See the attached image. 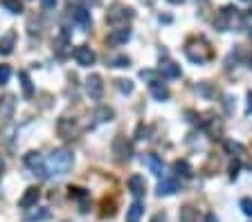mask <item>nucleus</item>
<instances>
[{
    "instance_id": "1",
    "label": "nucleus",
    "mask_w": 252,
    "mask_h": 222,
    "mask_svg": "<svg viewBox=\"0 0 252 222\" xmlns=\"http://www.w3.org/2000/svg\"><path fill=\"white\" fill-rule=\"evenodd\" d=\"M72 164H75V157H72V153L68 148H56V150L50 153L48 162H45V169H48V175L61 177V175H65L72 169Z\"/></svg>"
},
{
    "instance_id": "2",
    "label": "nucleus",
    "mask_w": 252,
    "mask_h": 222,
    "mask_svg": "<svg viewBox=\"0 0 252 222\" xmlns=\"http://www.w3.org/2000/svg\"><path fill=\"white\" fill-rule=\"evenodd\" d=\"M185 54L192 63H207L214 58V49L209 48V43L205 38H189L185 45Z\"/></svg>"
},
{
    "instance_id": "3",
    "label": "nucleus",
    "mask_w": 252,
    "mask_h": 222,
    "mask_svg": "<svg viewBox=\"0 0 252 222\" xmlns=\"http://www.w3.org/2000/svg\"><path fill=\"white\" fill-rule=\"evenodd\" d=\"M236 23H239V9L234 5H225L214 18V27L219 32H230V29H234Z\"/></svg>"
},
{
    "instance_id": "4",
    "label": "nucleus",
    "mask_w": 252,
    "mask_h": 222,
    "mask_svg": "<svg viewBox=\"0 0 252 222\" xmlns=\"http://www.w3.org/2000/svg\"><path fill=\"white\" fill-rule=\"evenodd\" d=\"M56 132H59L61 139H65V142H72V139L79 137V123H77V119L61 117L59 123H56Z\"/></svg>"
},
{
    "instance_id": "5",
    "label": "nucleus",
    "mask_w": 252,
    "mask_h": 222,
    "mask_svg": "<svg viewBox=\"0 0 252 222\" xmlns=\"http://www.w3.org/2000/svg\"><path fill=\"white\" fill-rule=\"evenodd\" d=\"M133 18V9L129 7H122V5H115L113 9L106 14V23L108 25H117V27H124L126 23Z\"/></svg>"
},
{
    "instance_id": "6",
    "label": "nucleus",
    "mask_w": 252,
    "mask_h": 222,
    "mask_svg": "<svg viewBox=\"0 0 252 222\" xmlns=\"http://www.w3.org/2000/svg\"><path fill=\"white\" fill-rule=\"evenodd\" d=\"M113 155L117 162H129L131 155H133V146H131V142L124 135H117L113 139Z\"/></svg>"
},
{
    "instance_id": "7",
    "label": "nucleus",
    "mask_w": 252,
    "mask_h": 222,
    "mask_svg": "<svg viewBox=\"0 0 252 222\" xmlns=\"http://www.w3.org/2000/svg\"><path fill=\"white\" fill-rule=\"evenodd\" d=\"M72 56H75V61L81 65V68H90V65H95V61H97V54L92 52L88 45H79V48H75Z\"/></svg>"
},
{
    "instance_id": "8",
    "label": "nucleus",
    "mask_w": 252,
    "mask_h": 222,
    "mask_svg": "<svg viewBox=\"0 0 252 222\" xmlns=\"http://www.w3.org/2000/svg\"><path fill=\"white\" fill-rule=\"evenodd\" d=\"M86 92H88V97L95 101H99L104 97V81L99 74H90L86 79Z\"/></svg>"
},
{
    "instance_id": "9",
    "label": "nucleus",
    "mask_w": 252,
    "mask_h": 222,
    "mask_svg": "<svg viewBox=\"0 0 252 222\" xmlns=\"http://www.w3.org/2000/svg\"><path fill=\"white\" fill-rule=\"evenodd\" d=\"M25 164L29 166V169L34 171V175H38V177H45V175H48V169H45L43 157H41L36 150H29V153L25 155Z\"/></svg>"
},
{
    "instance_id": "10",
    "label": "nucleus",
    "mask_w": 252,
    "mask_h": 222,
    "mask_svg": "<svg viewBox=\"0 0 252 222\" xmlns=\"http://www.w3.org/2000/svg\"><path fill=\"white\" fill-rule=\"evenodd\" d=\"M70 14H72V21H75V23H79L81 27H90V25H92L90 11H88L86 7H81V5L70 7Z\"/></svg>"
},
{
    "instance_id": "11",
    "label": "nucleus",
    "mask_w": 252,
    "mask_h": 222,
    "mask_svg": "<svg viewBox=\"0 0 252 222\" xmlns=\"http://www.w3.org/2000/svg\"><path fill=\"white\" fill-rule=\"evenodd\" d=\"M38 197H41V191H38L36 186H29V189H25L21 200H18V206H21V209H32V206H36Z\"/></svg>"
},
{
    "instance_id": "12",
    "label": "nucleus",
    "mask_w": 252,
    "mask_h": 222,
    "mask_svg": "<svg viewBox=\"0 0 252 222\" xmlns=\"http://www.w3.org/2000/svg\"><path fill=\"white\" fill-rule=\"evenodd\" d=\"M131 41V29L126 25L124 27H117L113 32L108 34V45H124V43Z\"/></svg>"
},
{
    "instance_id": "13",
    "label": "nucleus",
    "mask_w": 252,
    "mask_h": 222,
    "mask_svg": "<svg viewBox=\"0 0 252 222\" xmlns=\"http://www.w3.org/2000/svg\"><path fill=\"white\" fill-rule=\"evenodd\" d=\"M142 162H144L146 166H149V171L153 175H158V177H162V173H165V164H162V159L158 157V155L153 153H146L144 157H142Z\"/></svg>"
},
{
    "instance_id": "14",
    "label": "nucleus",
    "mask_w": 252,
    "mask_h": 222,
    "mask_svg": "<svg viewBox=\"0 0 252 222\" xmlns=\"http://www.w3.org/2000/svg\"><path fill=\"white\" fill-rule=\"evenodd\" d=\"M14 108H16V97H14V95H5L2 99H0V117L11 119V115H14Z\"/></svg>"
},
{
    "instance_id": "15",
    "label": "nucleus",
    "mask_w": 252,
    "mask_h": 222,
    "mask_svg": "<svg viewBox=\"0 0 252 222\" xmlns=\"http://www.w3.org/2000/svg\"><path fill=\"white\" fill-rule=\"evenodd\" d=\"M129 191L133 193L135 197H142L144 196V191H146V182L142 175H131V180H129Z\"/></svg>"
},
{
    "instance_id": "16",
    "label": "nucleus",
    "mask_w": 252,
    "mask_h": 222,
    "mask_svg": "<svg viewBox=\"0 0 252 222\" xmlns=\"http://www.w3.org/2000/svg\"><path fill=\"white\" fill-rule=\"evenodd\" d=\"M169 95H171V92H169V88H167L160 79L151 83V97H153L156 101H167V99H169Z\"/></svg>"
},
{
    "instance_id": "17",
    "label": "nucleus",
    "mask_w": 252,
    "mask_h": 222,
    "mask_svg": "<svg viewBox=\"0 0 252 222\" xmlns=\"http://www.w3.org/2000/svg\"><path fill=\"white\" fill-rule=\"evenodd\" d=\"M178 191V182L173 177H162L158 184V196H173Z\"/></svg>"
},
{
    "instance_id": "18",
    "label": "nucleus",
    "mask_w": 252,
    "mask_h": 222,
    "mask_svg": "<svg viewBox=\"0 0 252 222\" xmlns=\"http://www.w3.org/2000/svg\"><path fill=\"white\" fill-rule=\"evenodd\" d=\"M14 43H16V32L9 29L5 36H0V54H11L14 52Z\"/></svg>"
},
{
    "instance_id": "19",
    "label": "nucleus",
    "mask_w": 252,
    "mask_h": 222,
    "mask_svg": "<svg viewBox=\"0 0 252 222\" xmlns=\"http://www.w3.org/2000/svg\"><path fill=\"white\" fill-rule=\"evenodd\" d=\"M160 74L167 79H178L180 76V65H176L173 61H162L160 63Z\"/></svg>"
},
{
    "instance_id": "20",
    "label": "nucleus",
    "mask_w": 252,
    "mask_h": 222,
    "mask_svg": "<svg viewBox=\"0 0 252 222\" xmlns=\"http://www.w3.org/2000/svg\"><path fill=\"white\" fill-rule=\"evenodd\" d=\"M92 117H95L97 123H106V122H113L115 119V110L113 108H108V106H102V108H97Z\"/></svg>"
},
{
    "instance_id": "21",
    "label": "nucleus",
    "mask_w": 252,
    "mask_h": 222,
    "mask_svg": "<svg viewBox=\"0 0 252 222\" xmlns=\"http://www.w3.org/2000/svg\"><path fill=\"white\" fill-rule=\"evenodd\" d=\"M142 213H144V204L140 200H135L133 204L129 206V213H126V218H129V222H138L140 218H142Z\"/></svg>"
},
{
    "instance_id": "22",
    "label": "nucleus",
    "mask_w": 252,
    "mask_h": 222,
    "mask_svg": "<svg viewBox=\"0 0 252 222\" xmlns=\"http://www.w3.org/2000/svg\"><path fill=\"white\" fill-rule=\"evenodd\" d=\"M180 222H198V211L192 204H185L180 209Z\"/></svg>"
},
{
    "instance_id": "23",
    "label": "nucleus",
    "mask_w": 252,
    "mask_h": 222,
    "mask_svg": "<svg viewBox=\"0 0 252 222\" xmlns=\"http://www.w3.org/2000/svg\"><path fill=\"white\" fill-rule=\"evenodd\" d=\"M173 171H176L180 177H192L194 175V169L189 166V162H185V159H178L176 164H173Z\"/></svg>"
},
{
    "instance_id": "24",
    "label": "nucleus",
    "mask_w": 252,
    "mask_h": 222,
    "mask_svg": "<svg viewBox=\"0 0 252 222\" xmlns=\"http://www.w3.org/2000/svg\"><path fill=\"white\" fill-rule=\"evenodd\" d=\"M0 2H2V7H5L9 14H23L21 0H0Z\"/></svg>"
},
{
    "instance_id": "25",
    "label": "nucleus",
    "mask_w": 252,
    "mask_h": 222,
    "mask_svg": "<svg viewBox=\"0 0 252 222\" xmlns=\"http://www.w3.org/2000/svg\"><path fill=\"white\" fill-rule=\"evenodd\" d=\"M18 76H21V81H23V92H25V97H32L34 95V88H32V79H29V74L21 72Z\"/></svg>"
},
{
    "instance_id": "26",
    "label": "nucleus",
    "mask_w": 252,
    "mask_h": 222,
    "mask_svg": "<svg viewBox=\"0 0 252 222\" xmlns=\"http://www.w3.org/2000/svg\"><path fill=\"white\" fill-rule=\"evenodd\" d=\"M108 65H111V68H129L131 58L129 56H113L111 61H108Z\"/></svg>"
},
{
    "instance_id": "27",
    "label": "nucleus",
    "mask_w": 252,
    "mask_h": 222,
    "mask_svg": "<svg viewBox=\"0 0 252 222\" xmlns=\"http://www.w3.org/2000/svg\"><path fill=\"white\" fill-rule=\"evenodd\" d=\"M70 197H75V200H86L88 197V191L86 189H79V186H70Z\"/></svg>"
},
{
    "instance_id": "28",
    "label": "nucleus",
    "mask_w": 252,
    "mask_h": 222,
    "mask_svg": "<svg viewBox=\"0 0 252 222\" xmlns=\"http://www.w3.org/2000/svg\"><path fill=\"white\" fill-rule=\"evenodd\" d=\"M45 218H50V211H48V209H36V211H32L29 216H27V220L34 222V220H45Z\"/></svg>"
},
{
    "instance_id": "29",
    "label": "nucleus",
    "mask_w": 252,
    "mask_h": 222,
    "mask_svg": "<svg viewBox=\"0 0 252 222\" xmlns=\"http://www.w3.org/2000/svg\"><path fill=\"white\" fill-rule=\"evenodd\" d=\"M117 88H119V92H124V95H131V92H133V83H131L129 79H119Z\"/></svg>"
},
{
    "instance_id": "30",
    "label": "nucleus",
    "mask_w": 252,
    "mask_h": 222,
    "mask_svg": "<svg viewBox=\"0 0 252 222\" xmlns=\"http://www.w3.org/2000/svg\"><path fill=\"white\" fill-rule=\"evenodd\" d=\"M225 150H227V153H236V155H241L243 150H246V148H243L239 142H225Z\"/></svg>"
},
{
    "instance_id": "31",
    "label": "nucleus",
    "mask_w": 252,
    "mask_h": 222,
    "mask_svg": "<svg viewBox=\"0 0 252 222\" xmlns=\"http://www.w3.org/2000/svg\"><path fill=\"white\" fill-rule=\"evenodd\" d=\"M239 206H241V211L246 213V216H252V197H243V200L239 202Z\"/></svg>"
},
{
    "instance_id": "32",
    "label": "nucleus",
    "mask_w": 252,
    "mask_h": 222,
    "mask_svg": "<svg viewBox=\"0 0 252 222\" xmlns=\"http://www.w3.org/2000/svg\"><path fill=\"white\" fill-rule=\"evenodd\" d=\"M9 76H11V68H9V65H0V85L7 83V81H9Z\"/></svg>"
},
{
    "instance_id": "33",
    "label": "nucleus",
    "mask_w": 252,
    "mask_h": 222,
    "mask_svg": "<svg viewBox=\"0 0 252 222\" xmlns=\"http://www.w3.org/2000/svg\"><path fill=\"white\" fill-rule=\"evenodd\" d=\"M239 171H241V162L234 159V162L230 164V180H236V177H239Z\"/></svg>"
},
{
    "instance_id": "34",
    "label": "nucleus",
    "mask_w": 252,
    "mask_h": 222,
    "mask_svg": "<svg viewBox=\"0 0 252 222\" xmlns=\"http://www.w3.org/2000/svg\"><path fill=\"white\" fill-rule=\"evenodd\" d=\"M102 216H104V218H111V216H115V204H113V202L104 200V211H102Z\"/></svg>"
},
{
    "instance_id": "35",
    "label": "nucleus",
    "mask_w": 252,
    "mask_h": 222,
    "mask_svg": "<svg viewBox=\"0 0 252 222\" xmlns=\"http://www.w3.org/2000/svg\"><path fill=\"white\" fill-rule=\"evenodd\" d=\"M140 76H142L144 81H149V83L158 81V74H156V72H151V70H142V72H140Z\"/></svg>"
},
{
    "instance_id": "36",
    "label": "nucleus",
    "mask_w": 252,
    "mask_h": 222,
    "mask_svg": "<svg viewBox=\"0 0 252 222\" xmlns=\"http://www.w3.org/2000/svg\"><path fill=\"white\" fill-rule=\"evenodd\" d=\"M135 135H138V139H146V135H149V128L140 123V126H138V132H135Z\"/></svg>"
},
{
    "instance_id": "37",
    "label": "nucleus",
    "mask_w": 252,
    "mask_h": 222,
    "mask_svg": "<svg viewBox=\"0 0 252 222\" xmlns=\"http://www.w3.org/2000/svg\"><path fill=\"white\" fill-rule=\"evenodd\" d=\"M41 5H43L45 9H54V5H56V0H41Z\"/></svg>"
},
{
    "instance_id": "38",
    "label": "nucleus",
    "mask_w": 252,
    "mask_h": 222,
    "mask_svg": "<svg viewBox=\"0 0 252 222\" xmlns=\"http://www.w3.org/2000/svg\"><path fill=\"white\" fill-rule=\"evenodd\" d=\"M151 222H167V216H165V213H156Z\"/></svg>"
},
{
    "instance_id": "39",
    "label": "nucleus",
    "mask_w": 252,
    "mask_h": 222,
    "mask_svg": "<svg viewBox=\"0 0 252 222\" xmlns=\"http://www.w3.org/2000/svg\"><path fill=\"white\" fill-rule=\"evenodd\" d=\"M205 222H219V218H216L214 213H207V216H205Z\"/></svg>"
},
{
    "instance_id": "40",
    "label": "nucleus",
    "mask_w": 252,
    "mask_h": 222,
    "mask_svg": "<svg viewBox=\"0 0 252 222\" xmlns=\"http://www.w3.org/2000/svg\"><path fill=\"white\" fill-rule=\"evenodd\" d=\"M248 112H252V90L248 92Z\"/></svg>"
},
{
    "instance_id": "41",
    "label": "nucleus",
    "mask_w": 252,
    "mask_h": 222,
    "mask_svg": "<svg viewBox=\"0 0 252 222\" xmlns=\"http://www.w3.org/2000/svg\"><path fill=\"white\" fill-rule=\"evenodd\" d=\"M2 171H5V157L0 155V173H2Z\"/></svg>"
},
{
    "instance_id": "42",
    "label": "nucleus",
    "mask_w": 252,
    "mask_h": 222,
    "mask_svg": "<svg viewBox=\"0 0 252 222\" xmlns=\"http://www.w3.org/2000/svg\"><path fill=\"white\" fill-rule=\"evenodd\" d=\"M169 2H173V5H180V2H185V0H169Z\"/></svg>"
},
{
    "instance_id": "43",
    "label": "nucleus",
    "mask_w": 252,
    "mask_h": 222,
    "mask_svg": "<svg viewBox=\"0 0 252 222\" xmlns=\"http://www.w3.org/2000/svg\"><path fill=\"white\" fill-rule=\"evenodd\" d=\"M248 21H250V25H252V9L248 11Z\"/></svg>"
},
{
    "instance_id": "44",
    "label": "nucleus",
    "mask_w": 252,
    "mask_h": 222,
    "mask_svg": "<svg viewBox=\"0 0 252 222\" xmlns=\"http://www.w3.org/2000/svg\"><path fill=\"white\" fill-rule=\"evenodd\" d=\"M248 63H250V70H252V54H250V58H248Z\"/></svg>"
},
{
    "instance_id": "45",
    "label": "nucleus",
    "mask_w": 252,
    "mask_h": 222,
    "mask_svg": "<svg viewBox=\"0 0 252 222\" xmlns=\"http://www.w3.org/2000/svg\"><path fill=\"white\" fill-rule=\"evenodd\" d=\"M248 29H250V36H252V25H250V27H248Z\"/></svg>"
}]
</instances>
